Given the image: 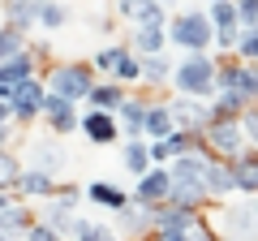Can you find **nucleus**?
<instances>
[{
  "label": "nucleus",
  "instance_id": "1",
  "mask_svg": "<svg viewBox=\"0 0 258 241\" xmlns=\"http://www.w3.org/2000/svg\"><path fill=\"white\" fill-rule=\"evenodd\" d=\"M168 39L176 47H185V52H207L211 39H215V26L207 18V9H185L168 22Z\"/></svg>",
  "mask_w": 258,
  "mask_h": 241
},
{
  "label": "nucleus",
  "instance_id": "2",
  "mask_svg": "<svg viewBox=\"0 0 258 241\" xmlns=\"http://www.w3.org/2000/svg\"><path fill=\"white\" fill-rule=\"evenodd\" d=\"M215 61L207 52H189L181 61V65H172V82L181 95H198V99H207V95L215 91Z\"/></svg>",
  "mask_w": 258,
  "mask_h": 241
},
{
  "label": "nucleus",
  "instance_id": "3",
  "mask_svg": "<svg viewBox=\"0 0 258 241\" xmlns=\"http://www.w3.org/2000/svg\"><path fill=\"white\" fill-rule=\"evenodd\" d=\"M207 147L215 151V155L224 159H237L245 155V130H241V116H211L207 120V130H203Z\"/></svg>",
  "mask_w": 258,
  "mask_h": 241
},
{
  "label": "nucleus",
  "instance_id": "4",
  "mask_svg": "<svg viewBox=\"0 0 258 241\" xmlns=\"http://www.w3.org/2000/svg\"><path fill=\"white\" fill-rule=\"evenodd\" d=\"M95 86V69L91 65H56L52 78H47V91L52 95H64V99H86Z\"/></svg>",
  "mask_w": 258,
  "mask_h": 241
},
{
  "label": "nucleus",
  "instance_id": "5",
  "mask_svg": "<svg viewBox=\"0 0 258 241\" xmlns=\"http://www.w3.org/2000/svg\"><path fill=\"white\" fill-rule=\"evenodd\" d=\"M168 108H172L176 130H185V134H203L207 120H211V103H198V95H176Z\"/></svg>",
  "mask_w": 258,
  "mask_h": 241
},
{
  "label": "nucleus",
  "instance_id": "6",
  "mask_svg": "<svg viewBox=\"0 0 258 241\" xmlns=\"http://www.w3.org/2000/svg\"><path fill=\"white\" fill-rule=\"evenodd\" d=\"M215 91H237V95H245L249 103H258V74H254V65H224V69H215Z\"/></svg>",
  "mask_w": 258,
  "mask_h": 241
},
{
  "label": "nucleus",
  "instance_id": "7",
  "mask_svg": "<svg viewBox=\"0 0 258 241\" xmlns=\"http://www.w3.org/2000/svg\"><path fill=\"white\" fill-rule=\"evenodd\" d=\"M9 103H13V116H18V120H35V116H43L47 86L39 82V78H26V82L9 95Z\"/></svg>",
  "mask_w": 258,
  "mask_h": 241
},
{
  "label": "nucleus",
  "instance_id": "8",
  "mask_svg": "<svg viewBox=\"0 0 258 241\" xmlns=\"http://www.w3.org/2000/svg\"><path fill=\"white\" fill-rule=\"evenodd\" d=\"M26 78H35V52H30V47H26V52H18V56H5V61H0V95H5V99H9Z\"/></svg>",
  "mask_w": 258,
  "mask_h": 241
},
{
  "label": "nucleus",
  "instance_id": "9",
  "mask_svg": "<svg viewBox=\"0 0 258 241\" xmlns=\"http://www.w3.org/2000/svg\"><path fill=\"white\" fill-rule=\"evenodd\" d=\"M78 125H82V134L95 142V147H108V142L120 138V120H116V112H103V108H91L82 120H78Z\"/></svg>",
  "mask_w": 258,
  "mask_h": 241
},
{
  "label": "nucleus",
  "instance_id": "10",
  "mask_svg": "<svg viewBox=\"0 0 258 241\" xmlns=\"http://www.w3.org/2000/svg\"><path fill=\"white\" fill-rule=\"evenodd\" d=\"M168 190H172V176H168V168H151V172L138 176V190H134V198H138L142 207H155V203H168Z\"/></svg>",
  "mask_w": 258,
  "mask_h": 241
},
{
  "label": "nucleus",
  "instance_id": "11",
  "mask_svg": "<svg viewBox=\"0 0 258 241\" xmlns=\"http://www.w3.org/2000/svg\"><path fill=\"white\" fill-rule=\"evenodd\" d=\"M43 116L56 134H69L78 125V112H74V99H64V95H52L47 91V103H43Z\"/></svg>",
  "mask_w": 258,
  "mask_h": 241
},
{
  "label": "nucleus",
  "instance_id": "12",
  "mask_svg": "<svg viewBox=\"0 0 258 241\" xmlns=\"http://www.w3.org/2000/svg\"><path fill=\"white\" fill-rule=\"evenodd\" d=\"M203 186H207V194H211V198L232 194V190H237V181H232V164L207 159V168H203Z\"/></svg>",
  "mask_w": 258,
  "mask_h": 241
},
{
  "label": "nucleus",
  "instance_id": "13",
  "mask_svg": "<svg viewBox=\"0 0 258 241\" xmlns=\"http://www.w3.org/2000/svg\"><path fill=\"white\" fill-rule=\"evenodd\" d=\"M164 43H168V26H134V35H129V52L138 56L164 52Z\"/></svg>",
  "mask_w": 258,
  "mask_h": 241
},
{
  "label": "nucleus",
  "instance_id": "14",
  "mask_svg": "<svg viewBox=\"0 0 258 241\" xmlns=\"http://www.w3.org/2000/svg\"><path fill=\"white\" fill-rule=\"evenodd\" d=\"M86 103H91V108H103V112H116L120 103H125V86L116 82V78H108V82H95L91 86V95H86Z\"/></svg>",
  "mask_w": 258,
  "mask_h": 241
},
{
  "label": "nucleus",
  "instance_id": "15",
  "mask_svg": "<svg viewBox=\"0 0 258 241\" xmlns=\"http://www.w3.org/2000/svg\"><path fill=\"white\" fill-rule=\"evenodd\" d=\"M18 190L30 194V198H52L56 194V181H52V172H43V168H26V172L18 176Z\"/></svg>",
  "mask_w": 258,
  "mask_h": 241
},
{
  "label": "nucleus",
  "instance_id": "16",
  "mask_svg": "<svg viewBox=\"0 0 258 241\" xmlns=\"http://www.w3.org/2000/svg\"><path fill=\"white\" fill-rule=\"evenodd\" d=\"M147 108H151V103H142V99H129V95H125V103L116 108V120H120V130L138 138V134H142V125H147Z\"/></svg>",
  "mask_w": 258,
  "mask_h": 241
},
{
  "label": "nucleus",
  "instance_id": "17",
  "mask_svg": "<svg viewBox=\"0 0 258 241\" xmlns=\"http://www.w3.org/2000/svg\"><path fill=\"white\" fill-rule=\"evenodd\" d=\"M5 22L18 30H30L39 22V0H5Z\"/></svg>",
  "mask_w": 258,
  "mask_h": 241
},
{
  "label": "nucleus",
  "instance_id": "18",
  "mask_svg": "<svg viewBox=\"0 0 258 241\" xmlns=\"http://www.w3.org/2000/svg\"><path fill=\"white\" fill-rule=\"evenodd\" d=\"M172 130H176L172 108H168V103H151V108H147V125H142V134H147V138H168Z\"/></svg>",
  "mask_w": 258,
  "mask_h": 241
},
{
  "label": "nucleus",
  "instance_id": "19",
  "mask_svg": "<svg viewBox=\"0 0 258 241\" xmlns=\"http://www.w3.org/2000/svg\"><path fill=\"white\" fill-rule=\"evenodd\" d=\"M86 198L99 207H108V211H120V207H129V194L120 186H108V181H95V186H86Z\"/></svg>",
  "mask_w": 258,
  "mask_h": 241
},
{
  "label": "nucleus",
  "instance_id": "20",
  "mask_svg": "<svg viewBox=\"0 0 258 241\" xmlns=\"http://www.w3.org/2000/svg\"><path fill=\"white\" fill-rule=\"evenodd\" d=\"M207 18H211L215 35H220V30H241V18H237V0H211V5H207Z\"/></svg>",
  "mask_w": 258,
  "mask_h": 241
},
{
  "label": "nucleus",
  "instance_id": "21",
  "mask_svg": "<svg viewBox=\"0 0 258 241\" xmlns=\"http://www.w3.org/2000/svg\"><path fill=\"white\" fill-rule=\"evenodd\" d=\"M232 181H237V190H245V194H258V159L237 155V164H232Z\"/></svg>",
  "mask_w": 258,
  "mask_h": 241
},
{
  "label": "nucleus",
  "instance_id": "22",
  "mask_svg": "<svg viewBox=\"0 0 258 241\" xmlns=\"http://www.w3.org/2000/svg\"><path fill=\"white\" fill-rule=\"evenodd\" d=\"M64 237H74V241H116V232L103 228V224H95V220H74Z\"/></svg>",
  "mask_w": 258,
  "mask_h": 241
},
{
  "label": "nucleus",
  "instance_id": "23",
  "mask_svg": "<svg viewBox=\"0 0 258 241\" xmlns=\"http://www.w3.org/2000/svg\"><path fill=\"white\" fill-rule=\"evenodd\" d=\"M228 228L241 237H258V203H245L241 211H228Z\"/></svg>",
  "mask_w": 258,
  "mask_h": 241
},
{
  "label": "nucleus",
  "instance_id": "24",
  "mask_svg": "<svg viewBox=\"0 0 258 241\" xmlns=\"http://www.w3.org/2000/svg\"><path fill=\"white\" fill-rule=\"evenodd\" d=\"M125 168H129L134 176L151 172V147H147V142H138V138L125 142Z\"/></svg>",
  "mask_w": 258,
  "mask_h": 241
},
{
  "label": "nucleus",
  "instance_id": "25",
  "mask_svg": "<svg viewBox=\"0 0 258 241\" xmlns=\"http://www.w3.org/2000/svg\"><path fill=\"white\" fill-rule=\"evenodd\" d=\"M168 78H172V65L164 61V52H155V56H142V82L159 86V82H168Z\"/></svg>",
  "mask_w": 258,
  "mask_h": 241
},
{
  "label": "nucleus",
  "instance_id": "26",
  "mask_svg": "<svg viewBox=\"0 0 258 241\" xmlns=\"http://www.w3.org/2000/svg\"><path fill=\"white\" fill-rule=\"evenodd\" d=\"M18 52H26V30H18V26H0V61L5 56H18Z\"/></svg>",
  "mask_w": 258,
  "mask_h": 241
},
{
  "label": "nucleus",
  "instance_id": "27",
  "mask_svg": "<svg viewBox=\"0 0 258 241\" xmlns=\"http://www.w3.org/2000/svg\"><path fill=\"white\" fill-rule=\"evenodd\" d=\"M134 26H168V18H164V5L159 0H142L138 5V13H134Z\"/></svg>",
  "mask_w": 258,
  "mask_h": 241
},
{
  "label": "nucleus",
  "instance_id": "28",
  "mask_svg": "<svg viewBox=\"0 0 258 241\" xmlns=\"http://www.w3.org/2000/svg\"><path fill=\"white\" fill-rule=\"evenodd\" d=\"M112 78H116V82H142V56L138 52H125V56H120V65L112 69Z\"/></svg>",
  "mask_w": 258,
  "mask_h": 241
},
{
  "label": "nucleus",
  "instance_id": "29",
  "mask_svg": "<svg viewBox=\"0 0 258 241\" xmlns=\"http://www.w3.org/2000/svg\"><path fill=\"white\" fill-rule=\"evenodd\" d=\"M39 26H43V30H60L64 26V5H56V0H39Z\"/></svg>",
  "mask_w": 258,
  "mask_h": 241
},
{
  "label": "nucleus",
  "instance_id": "30",
  "mask_svg": "<svg viewBox=\"0 0 258 241\" xmlns=\"http://www.w3.org/2000/svg\"><path fill=\"white\" fill-rule=\"evenodd\" d=\"M237 56L254 65L258 61V26H241V39H237Z\"/></svg>",
  "mask_w": 258,
  "mask_h": 241
},
{
  "label": "nucleus",
  "instance_id": "31",
  "mask_svg": "<svg viewBox=\"0 0 258 241\" xmlns=\"http://www.w3.org/2000/svg\"><path fill=\"white\" fill-rule=\"evenodd\" d=\"M129 47H99L95 52V61H91V69H103V74H112V69L120 65V56H125Z\"/></svg>",
  "mask_w": 258,
  "mask_h": 241
},
{
  "label": "nucleus",
  "instance_id": "32",
  "mask_svg": "<svg viewBox=\"0 0 258 241\" xmlns=\"http://www.w3.org/2000/svg\"><path fill=\"white\" fill-rule=\"evenodd\" d=\"M18 176H22L18 159H13L9 151H0V190H9V186H18Z\"/></svg>",
  "mask_w": 258,
  "mask_h": 241
},
{
  "label": "nucleus",
  "instance_id": "33",
  "mask_svg": "<svg viewBox=\"0 0 258 241\" xmlns=\"http://www.w3.org/2000/svg\"><path fill=\"white\" fill-rule=\"evenodd\" d=\"M35 168L56 172V168H60V151H56V147H35Z\"/></svg>",
  "mask_w": 258,
  "mask_h": 241
},
{
  "label": "nucleus",
  "instance_id": "34",
  "mask_svg": "<svg viewBox=\"0 0 258 241\" xmlns=\"http://www.w3.org/2000/svg\"><path fill=\"white\" fill-rule=\"evenodd\" d=\"M237 18L241 26H258V0H237Z\"/></svg>",
  "mask_w": 258,
  "mask_h": 241
},
{
  "label": "nucleus",
  "instance_id": "35",
  "mask_svg": "<svg viewBox=\"0 0 258 241\" xmlns=\"http://www.w3.org/2000/svg\"><path fill=\"white\" fill-rule=\"evenodd\" d=\"M26 241H60V232H56L52 224H30V228H26Z\"/></svg>",
  "mask_w": 258,
  "mask_h": 241
},
{
  "label": "nucleus",
  "instance_id": "36",
  "mask_svg": "<svg viewBox=\"0 0 258 241\" xmlns=\"http://www.w3.org/2000/svg\"><path fill=\"white\" fill-rule=\"evenodd\" d=\"M241 130H245V138L258 142V108H245V112H241Z\"/></svg>",
  "mask_w": 258,
  "mask_h": 241
},
{
  "label": "nucleus",
  "instance_id": "37",
  "mask_svg": "<svg viewBox=\"0 0 258 241\" xmlns=\"http://www.w3.org/2000/svg\"><path fill=\"white\" fill-rule=\"evenodd\" d=\"M159 241H189L185 228H159Z\"/></svg>",
  "mask_w": 258,
  "mask_h": 241
},
{
  "label": "nucleus",
  "instance_id": "38",
  "mask_svg": "<svg viewBox=\"0 0 258 241\" xmlns=\"http://www.w3.org/2000/svg\"><path fill=\"white\" fill-rule=\"evenodd\" d=\"M138 5H142V0H116V9L125 13V18H134V13H138Z\"/></svg>",
  "mask_w": 258,
  "mask_h": 241
},
{
  "label": "nucleus",
  "instance_id": "39",
  "mask_svg": "<svg viewBox=\"0 0 258 241\" xmlns=\"http://www.w3.org/2000/svg\"><path fill=\"white\" fill-rule=\"evenodd\" d=\"M9 116H13V103L0 95V125H9Z\"/></svg>",
  "mask_w": 258,
  "mask_h": 241
},
{
  "label": "nucleus",
  "instance_id": "40",
  "mask_svg": "<svg viewBox=\"0 0 258 241\" xmlns=\"http://www.w3.org/2000/svg\"><path fill=\"white\" fill-rule=\"evenodd\" d=\"M9 203H13V198H9V194H5V190H0V215L9 211Z\"/></svg>",
  "mask_w": 258,
  "mask_h": 241
},
{
  "label": "nucleus",
  "instance_id": "41",
  "mask_svg": "<svg viewBox=\"0 0 258 241\" xmlns=\"http://www.w3.org/2000/svg\"><path fill=\"white\" fill-rule=\"evenodd\" d=\"M0 241H13V232H5V228H0Z\"/></svg>",
  "mask_w": 258,
  "mask_h": 241
},
{
  "label": "nucleus",
  "instance_id": "42",
  "mask_svg": "<svg viewBox=\"0 0 258 241\" xmlns=\"http://www.w3.org/2000/svg\"><path fill=\"white\" fill-rule=\"evenodd\" d=\"M0 142H5V125H0Z\"/></svg>",
  "mask_w": 258,
  "mask_h": 241
},
{
  "label": "nucleus",
  "instance_id": "43",
  "mask_svg": "<svg viewBox=\"0 0 258 241\" xmlns=\"http://www.w3.org/2000/svg\"><path fill=\"white\" fill-rule=\"evenodd\" d=\"M159 5H172V0H159Z\"/></svg>",
  "mask_w": 258,
  "mask_h": 241
},
{
  "label": "nucleus",
  "instance_id": "44",
  "mask_svg": "<svg viewBox=\"0 0 258 241\" xmlns=\"http://www.w3.org/2000/svg\"><path fill=\"white\" fill-rule=\"evenodd\" d=\"M254 74H258V61H254Z\"/></svg>",
  "mask_w": 258,
  "mask_h": 241
}]
</instances>
